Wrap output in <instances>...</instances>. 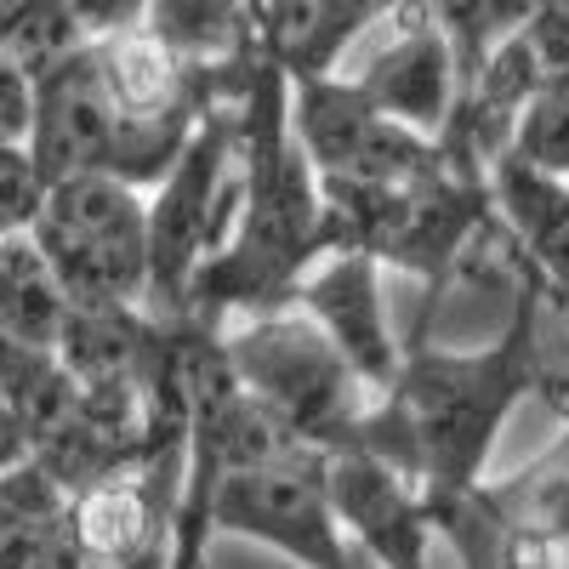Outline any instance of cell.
I'll use <instances>...</instances> for the list:
<instances>
[{"mask_svg": "<svg viewBox=\"0 0 569 569\" xmlns=\"http://www.w3.org/2000/svg\"><path fill=\"white\" fill-rule=\"evenodd\" d=\"M240 217H233L222 251L194 273L182 302V319L200 330H228L257 313H279L325 257H337L325 188L291 137V80L268 63H257V80L240 103Z\"/></svg>", "mask_w": 569, "mask_h": 569, "instance_id": "cell-1", "label": "cell"}, {"mask_svg": "<svg viewBox=\"0 0 569 569\" xmlns=\"http://www.w3.org/2000/svg\"><path fill=\"white\" fill-rule=\"evenodd\" d=\"M530 399V365L512 319L490 348H405L393 388L370 405L348 450L388 461L427 501L485 485L507 416Z\"/></svg>", "mask_w": 569, "mask_h": 569, "instance_id": "cell-2", "label": "cell"}, {"mask_svg": "<svg viewBox=\"0 0 569 569\" xmlns=\"http://www.w3.org/2000/svg\"><path fill=\"white\" fill-rule=\"evenodd\" d=\"M217 342L240 393L257 399L279 427H291L308 450L337 456L353 445L359 421L370 416L376 399L359 388V376L342 365V353L297 308L240 319Z\"/></svg>", "mask_w": 569, "mask_h": 569, "instance_id": "cell-3", "label": "cell"}, {"mask_svg": "<svg viewBox=\"0 0 569 569\" xmlns=\"http://www.w3.org/2000/svg\"><path fill=\"white\" fill-rule=\"evenodd\" d=\"M246 154H240V103L211 109L188 131L177 166L149 194V313L182 319L188 284L222 251L240 217Z\"/></svg>", "mask_w": 569, "mask_h": 569, "instance_id": "cell-4", "label": "cell"}, {"mask_svg": "<svg viewBox=\"0 0 569 569\" xmlns=\"http://www.w3.org/2000/svg\"><path fill=\"white\" fill-rule=\"evenodd\" d=\"M74 308H149V194L114 177L52 182L29 228Z\"/></svg>", "mask_w": 569, "mask_h": 569, "instance_id": "cell-5", "label": "cell"}, {"mask_svg": "<svg viewBox=\"0 0 569 569\" xmlns=\"http://www.w3.org/2000/svg\"><path fill=\"white\" fill-rule=\"evenodd\" d=\"M211 536H240L257 547H273L302 569H365L353 541L337 525L330 507V456L302 450L291 461L233 472L211 490L206 512Z\"/></svg>", "mask_w": 569, "mask_h": 569, "instance_id": "cell-6", "label": "cell"}, {"mask_svg": "<svg viewBox=\"0 0 569 569\" xmlns=\"http://www.w3.org/2000/svg\"><path fill=\"white\" fill-rule=\"evenodd\" d=\"M291 137L319 188H405L439 166V142L370 109L365 91L342 74L291 86Z\"/></svg>", "mask_w": 569, "mask_h": 569, "instance_id": "cell-7", "label": "cell"}, {"mask_svg": "<svg viewBox=\"0 0 569 569\" xmlns=\"http://www.w3.org/2000/svg\"><path fill=\"white\" fill-rule=\"evenodd\" d=\"M382 29H388L382 46H370V40L353 46L365 58L342 80H353L365 91V103L399 120L405 131L439 142L461 98V74L450 58V40L433 23V7H393Z\"/></svg>", "mask_w": 569, "mask_h": 569, "instance_id": "cell-8", "label": "cell"}, {"mask_svg": "<svg viewBox=\"0 0 569 569\" xmlns=\"http://www.w3.org/2000/svg\"><path fill=\"white\" fill-rule=\"evenodd\" d=\"M284 308H297L319 337L342 353V365L359 376V388L370 399H382L393 388V376L405 365V330H393L388 319V297H382V268L359 251H337L325 257Z\"/></svg>", "mask_w": 569, "mask_h": 569, "instance_id": "cell-9", "label": "cell"}, {"mask_svg": "<svg viewBox=\"0 0 569 569\" xmlns=\"http://www.w3.org/2000/svg\"><path fill=\"white\" fill-rule=\"evenodd\" d=\"M182 467L137 461L103 472L98 485L69 496L74 547L103 569H171V518H177Z\"/></svg>", "mask_w": 569, "mask_h": 569, "instance_id": "cell-10", "label": "cell"}, {"mask_svg": "<svg viewBox=\"0 0 569 569\" xmlns=\"http://www.w3.org/2000/svg\"><path fill=\"white\" fill-rule=\"evenodd\" d=\"M330 507H337V525L353 552L376 558V569H433V507L388 461L365 450H337L330 456Z\"/></svg>", "mask_w": 569, "mask_h": 569, "instance_id": "cell-11", "label": "cell"}, {"mask_svg": "<svg viewBox=\"0 0 569 569\" xmlns=\"http://www.w3.org/2000/svg\"><path fill=\"white\" fill-rule=\"evenodd\" d=\"M393 7L370 0H284V7H251V52L279 69L291 86L342 74V58L382 23Z\"/></svg>", "mask_w": 569, "mask_h": 569, "instance_id": "cell-12", "label": "cell"}, {"mask_svg": "<svg viewBox=\"0 0 569 569\" xmlns=\"http://www.w3.org/2000/svg\"><path fill=\"white\" fill-rule=\"evenodd\" d=\"M490 206L507 228L530 284L569 302V182H552L518 160L490 166Z\"/></svg>", "mask_w": 569, "mask_h": 569, "instance_id": "cell-13", "label": "cell"}, {"mask_svg": "<svg viewBox=\"0 0 569 569\" xmlns=\"http://www.w3.org/2000/svg\"><path fill=\"white\" fill-rule=\"evenodd\" d=\"M427 507H433V536L450 541L461 569H558V552L501 501L490 479Z\"/></svg>", "mask_w": 569, "mask_h": 569, "instance_id": "cell-14", "label": "cell"}, {"mask_svg": "<svg viewBox=\"0 0 569 569\" xmlns=\"http://www.w3.org/2000/svg\"><path fill=\"white\" fill-rule=\"evenodd\" d=\"M69 313H74V302L63 291L58 268L34 246V233L0 240V342L58 359Z\"/></svg>", "mask_w": 569, "mask_h": 569, "instance_id": "cell-15", "label": "cell"}, {"mask_svg": "<svg viewBox=\"0 0 569 569\" xmlns=\"http://www.w3.org/2000/svg\"><path fill=\"white\" fill-rule=\"evenodd\" d=\"M496 490L552 552H569V433H558V445L525 472L496 479Z\"/></svg>", "mask_w": 569, "mask_h": 569, "instance_id": "cell-16", "label": "cell"}, {"mask_svg": "<svg viewBox=\"0 0 569 569\" xmlns=\"http://www.w3.org/2000/svg\"><path fill=\"white\" fill-rule=\"evenodd\" d=\"M507 160L530 166L552 182H569V86H541L525 120L512 131V149Z\"/></svg>", "mask_w": 569, "mask_h": 569, "instance_id": "cell-17", "label": "cell"}, {"mask_svg": "<svg viewBox=\"0 0 569 569\" xmlns=\"http://www.w3.org/2000/svg\"><path fill=\"white\" fill-rule=\"evenodd\" d=\"M46 177L34 166V154L23 142H0V240H12V233H29L46 211Z\"/></svg>", "mask_w": 569, "mask_h": 569, "instance_id": "cell-18", "label": "cell"}, {"mask_svg": "<svg viewBox=\"0 0 569 569\" xmlns=\"http://www.w3.org/2000/svg\"><path fill=\"white\" fill-rule=\"evenodd\" d=\"M29 114H34V86L18 69V58L0 46V142H23L29 137Z\"/></svg>", "mask_w": 569, "mask_h": 569, "instance_id": "cell-19", "label": "cell"}, {"mask_svg": "<svg viewBox=\"0 0 569 569\" xmlns=\"http://www.w3.org/2000/svg\"><path fill=\"white\" fill-rule=\"evenodd\" d=\"M34 461V445H29V427H23V416L0 399V479L7 472H18V467H29Z\"/></svg>", "mask_w": 569, "mask_h": 569, "instance_id": "cell-20", "label": "cell"}]
</instances>
